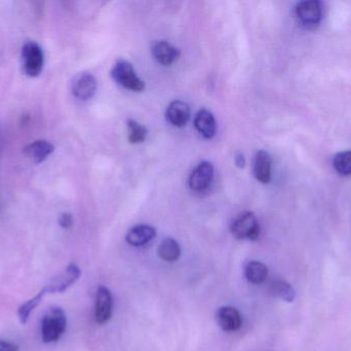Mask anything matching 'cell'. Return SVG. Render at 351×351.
Instances as JSON below:
<instances>
[{"label": "cell", "instance_id": "1", "mask_svg": "<svg viewBox=\"0 0 351 351\" xmlns=\"http://www.w3.org/2000/svg\"><path fill=\"white\" fill-rule=\"evenodd\" d=\"M67 327V317L63 309L51 307L41 321V338L45 343L57 342Z\"/></svg>", "mask_w": 351, "mask_h": 351}, {"label": "cell", "instance_id": "2", "mask_svg": "<svg viewBox=\"0 0 351 351\" xmlns=\"http://www.w3.org/2000/svg\"><path fill=\"white\" fill-rule=\"evenodd\" d=\"M23 71L29 78H37L43 72L45 66V54L38 43L27 41L21 52Z\"/></svg>", "mask_w": 351, "mask_h": 351}, {"label": "cell", "instance_id": "3", "mask_svg": "<svg viewBox=\"0 0 351 351\" xmlns=\"http://www.w3.org/2000/svg\"><path fill=\"white\" fill-rule=\"evenodd\" d=\"M111 76L117 84L128 90L141 92L145 88L143 80L136 73L135 68L127 60H119L111 70Z\"/></svg>", "mask_w": 351, "mask_h": 351}, {"label": "cell", "instance_id": "4", "mask_svg": "<svg viewBox=\"0 0 351 351\" xmlns=\"http://www.w3.org/2000/svg\"><path fill=\"white\" fill-rule=\"evenodd\" d=\"M259 220L253 212H243L231 225V233L239 240H257L260 236Z\"/></svg>", "mask_w": 351, "mask_h": 351}, {"label": "cell", "instance_id": "5", "mask_svg": "<svg viewBox=\"0 0 351 351\" xmlns=\"http://www.w3.org/2000/svg\"><path fill=\"white\" fill-rule=\"evenodd\" d=\"M82 275L80 267L76 264H70L64 271L49 280V284L43 288L47 294L63 293L73 286Z\"/></svg>", "mask_w": 351, "mask_h": 351}, {"label": "cell", "instance_id": "6", "mask_svg": "<svg viewBox=\"0 0 351 351\" xmlns=\"http://www.w3.org/2000/svg\"><path fill=\"white\" fill-rule=\"evenodd\" d=\"M296 16L302 24L313 26L321 22L323 18V3L317 0L299 2L295 8Z\"/></svg>", "mask_w": 351, "mask_h": 351}, {"label": "cell", "instance_id": "7", "mask_svg": "<svg viewBox=\"0 0 351 351\" xmlns=\"http://www.w3.org/2000/svg\"><path fill=\"white\" fill-rule=\"evenodd\" d=\"M113 299L110 291L100 286L97 290L95 319L99 325H104L112 315Z\"/></svg>", "mask_w": 351, "mask_h": 351}, {"label": "cell", "instance_id": "8", "mask_svg": "<svg viewBox=\"0 0 351 351\" xmlns=\"http://www.w3.org/2000/svg\"><path fill=\"white\" fill-rule=\"evenodd\" d=\"M213 177H214V166L212 163L206 162V161L199 163L190 175V189L193 190L194 192H198V193L206 191L210 187Z\"/></svg>", "mask_w": 351, "mask_h": 351}, {"label": "cell", "instance_id": "9", "mask_svg": "<svg viewBox=\"0 0 351 351\" xmlns=\"http://www.w3.org/2000/svg\"><path fill=\"white\" fill-rule=\"evenodd\" d=\"M72 93L80 100L86 101L94 96L97 91V80L93 74L82 72L72 82Z\"/></svg>", "mask_w": 351, "mask_h": 351}, {"label": "cell", "instance_id": "10", "mask_svg": "<svg viewBox=\"0 0 351 351\" xmlns=\"http://www.w3.org/2000/svg\"><path fill=\"white\" fill-rule=\"evenodd\" d=\"M216 321L219 327L225 332L239 331L243 325L241 313L234 307H220L216 313Z\"/></svg>", "mask_w": 351, "mask_h": 351}, {"label": "cell", "instance_id": "11", "mask_svg": "<svg viewBox=\"0 0 351 351\" xmlns=\"http://www.w3.org/2000/svg\"><path fill=\"white\" fill-rule=\"evenodd\" d=\"M272 160L266 150H259L254 159L253 171L256 179L261 183H268L271 179Z\"/></svg>", "mask_w": 351, "mask_h": 351}, {"label": "cell", "instance_id": "12", "mask_svg": "<svg viewBox=\"0 0 351 351\" xmlns=\"http://www.w3.org/2000/svg\"><path fill=\"white\" fill-rule=\"evenodd\" d=\"M55 150V146L47 140H35L24 148L25 155L33 162L39 164L47 160Z\"/></svg>", "mask_w": 351, "mask_h": 351}, {"label": "cell", "instance_id": "13", "mask_svg": "<svg viewBox=\"0 0 351 351\" xmlns=\"http://www.w3.org/2000/svg\"><path fill=\"white\" fill-rule=\"evenodd\" d=\"M167 119L175 127H184L190 119L189 105L184 101H173L167 109Z\"/></svg>", "mask_w": 351, "mask_h": 351}, {"label": "cell", "instance_id": "14", "mask_svg": "<svg viewBox=\"0 0 351 351\" xmlns=\"http://www.w3.org/2000/svg\"><path fill=\"white\" fill-rule=\"evenodd\" d=\"M156 231L149 225H139L134 227L128 232L125 239L132 247H142L147 245L156 237Z\"/></svg>", "mask_w": 351, "mask_h": 351}, {"label": "cell", "instance_id": "15", "mask_svg": "<svg viewBox=\"0 0 351 351\" xmlns=\"http://www.w3.org/2000/svg\"><path fill=\"white\" fill-rule=\"evenodd\" d=\"M152 54L158 63L169 66L177 61L180 57V51L173 47L168 41H156L152 45Z\"/></svg>", "mask_w": 351, "mask_h": 351}, {"label": "cell", "instance_id": "16", "mask_svg": "<svg viewBox=\"0 0 351 351\" xmlns=\"http://www.w3.org/2000/svg\"><path fill=\"white\" fill-rule=\"evenodd\" d=\"M194 126H195L196 130L204 138H208V139L214 137L215 134H216V120H215L213 113L206 111V109H202V111H198L197 115H195V119H194Z\"/></svg>", "mask_w": 351, "mask_h": 351}, {"label": "cell", "instance_id": "17", "mask_svg": "<svg viewBox=\"0 0 351 351\" xmlns=\"http://www.w3.org/2000/svg\"><path fill=\"white\" fill-rule=\"evenodd\" d=\"M245 276L247 282L253 284H261L267 280L268 268L265 264L251 261L245 265Z\"/></svg>", "mask_w": 351, "mask_h": 351}, {"label": "cell", "instance_id": "18", "mask_svg": "<svg viewBox=\"0 0 351 351\" xmlns=\"http://www.w3.org/2000/svg\"><path fill=\"white\" fill-rule=\"evenodd\" d=\"M158 256L166 262H175L181 256V247L173 238H166L158 247Z\"/></svg>", "mask_w": 351, "mask_h": 351}, {"label": "cell", "instance_id": "19", "mask_svg": "<svg viewBox=\"0 0 351 351\" xmlns=\"http://www.w3.org/2000/svg\"><path fill=\"white\" fill-rule=\"evenodd\" d=\"M45 295H47V292L43 288L36 296L33 297L32 299L21 305L20 308L18 309V317L22 325H25L28 321L31 313L40 304Z\"/></svg>", "mask_w": 351, "mask_h": 351}, {"label": "cell", "instance_id": "20", "mask_svg": "<svg viewBox=\"0 0 351 351\" xmlns=\"http://www.w3.org/2000/svg\"><path fill=\"white\" fill-rule=\"evenodd\" d=\"M270 292L276 298L282 299V300L286 301V302H293L294 301L296 294H295L294 288L288 282H284V280H276L272 284Z\"/></svg>", "mask_w": 351, "mask_h": 351}, {"label": "cell", "instance_id": "21", "mask_svg": "<svg viewBox=\"0 0 351 351\" xmlns=\"http://www.w3.org/2000/svg\"><path fill=\"white\" fill-rule=\"evenodd\" d=\"M334 169L342 177L351 175V150L339 152L333 159Z\"/></svg>", "mask_w": 351, "mask_h": 351}, {"label": "cell", "instance_id": "22", "mask_svg": "<svg viewBox=\"0 0 351 351\" xmlns=\"http://www.w3.org/2000/svg\"><path fill=\"white\" fill-rule=\"evenodd\" d=\"M128 127H129V140L131 144H141L146 139L147 130L143 125L134 120H129Z\"/></svg>", "mask_w": 351, "mask_h": 351}, {"label": "cell", "instance_id": "23", "mask_svg": "<svg viewBox=\"0 0 351 351\" xmlns=\"http://www.w3.org/2000/svg\"><path fill=\"white\" fill-rule=\"evenodd\" d=\"M59 225L63 229H71L73 226V216L69 212H63L59 216Z\"/></svg>", "mask_w": 351, "mask_h": 351}, {"label": "cell", "instance_id": "24", "mask_svg": "<svg viewBox=\"0 0 351 351\" xmlns=\"http://www.w3.org/2000/svg\"><path fill=\"white\" fill-rule=\"evenodd\" d=\"M0 351H19V346L12 342L0 339Z\"/></svg>", "mask_w": 351, "mask_h": 351}, {"label": "cell", "instance_id": "25", "mask_svg": "<svg viewBox=\"0 0 351 351\" xmlns=\"http://www.w3.org/2000/svg\"><path fill=\"white\" fill-rule=\"evenodd\" d=\"M235 164H237L239 168H243L245 165V157H243L241 154L237 155V156L235 157Z\"/></svg>", "mask_w": 351, "mask_h": 351}]
</instances>
